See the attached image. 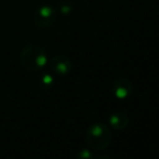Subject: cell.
<instances>
[{"mask_svg":"<svg viewBox=\"0 0 159 159\" xmlns=\"http://www.w3.org/2000/svg\"><path fill=\"white\" fill-rule=\"evenodd\" d=\"M133 91V84L127 78H121L115 81L113 84V94L118 100H125L129 98Z\"/></svg>","mask_w":159,"mask_h":159,"instance_id":"5b68a950","label":"cell"},{"mask_svg":"<svg viewBox=\"0 0 159 159\" xmlns=\"http://www.w3.org/2000/svg\"><path fill=\"white\" fill-rule=\"evenodd\" d=\"M95 159H115V158L109 155H103V156H100V157H95Z\"/></svg>","mask_w":159,"mask_h":159,"instance_id":"30bf717a","label":"cell"},{"mask_svg":"<svg viewBox=\"0 0 159 159\" xmlns=\"http://www.w3.org/2000/svg\"><path fill=\"white\" fill-rule=\"evenodd\" d=\"M49 65H50L51 70L59 76H66L67 74L70 73L73 68L70 60L62 54L53 57L49 62Z\"/></svg>","mask_w":159,"mask_h":159,"instance_id":"277c9868","label":"cell"},{"mask_svg":"<svg viewBox=\"0 0 159 159\" xmlns=\"http://www.w3.org/2000/svg\"><path fill=\"white\" fill-rule=\"evenodd\" d=\"M59 11L64 15L70 14L71 11H73V4L70 3V1L64 0V1H62L59 3Z\"/></svg>","mask_w":159,"mask_h":159,"instance_id":"ba28073f","label":"cell"},{"mask_svg":"<svg viewBox=\"0 0 159 159\" xmlns=\"http://www.w3.org/2000/svg\"><path fill=\"white\" fill-rule=\"evenodd\" d=\"M76 159H95V156L89 149H81L77 153Z\"/></svg>","mask_w":159,"mask_h":159,"instance_id":"9c48e42d","label":"cell"},{"mask_svg":"<svg viewBox=\"0 0 159 159\" xmlns=\"http://www.w3.org/2000/svg\"><path fill=\"white\" fill-rule=\"evenodd\" d=\"M108 122L115 130H124L129 125V116L124 111H116L109 116Z\"/></svg>","mask_w":159,"mask_h":159,"instance_id":"8992f818","label":"cell"},{"mask_svg":"<svg viewBox=\"0 0 159 159\" xmlns=\"http://www.w3.org/2000/svg\"><path fill=\"white\" fill-rule=\"evenodd\" d=\"M54 76L49 71H43L41 75L38 77V86L42 89V90H49V89L53 88L54 86Z\"/></svg>","mask_w":159,"mask_h":159,"instance_id":"52a82bcc","label":"cell"},{"mask_svg":"<svg viewBox=\"0 0 159 159\" xmlns=\"http://www.w3.org/2000/svg\"><path fill=\"white\" fill-rule=\"evenodd\" d=\"M34 23L39 28H49L57 21V10L52 6H41L34 12Z\"/></svg>","mask_w":159,"mask_h":159,"instance_id":"3957f363","label":"cell"},{"mask_svg":"<svg viewBox=\"0 0 159 159\" xmlns=\"http://www.w3.org/2000/svg\"><path fill=\"white\" fill-rule=\"evenodd\" d=\"M20 61L23 67L30 71H38L44 68L48 64L47 52L39 44H26L21 51Z\"/></svg>","mask_w":159,"mask_h":159,"instance_id":"6da1fadb","label":"cell"},{"mask_svg":"<svg viewBox=\"0 0 159 159\" xmlns=\"http://www.w3.org/2000/svg\"><path fill=\"white\" fill-rule=\"evenodd\" d=\"M86 141L92 149L103 151L111 144V132L106 125L96 122L87 129Z\"/></svg>","mask_w":159,"mask_h":159,"instance_id":"7a4b0ae2","label":"cell"}]
</instances>
